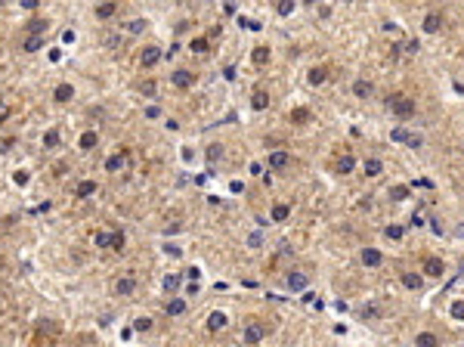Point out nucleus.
<instances>
[{"mask_svg": "<svg viewBox=\"0 0 464 347\" xmlns=\"http://www.w3.org/2000/svg\"><path fill=\"white\" fill-rule=\"evenodd\" d=\"M47 28H50V22H47V19H31L28 25H25V31H28V35H44Z\"/></svg>", "mask_w": 464, "mask_h": 347, "instance_id": "b1692460", "label": "nucleus"}, {"mask_svg": "<svg viewBox=\"0 0 464 347\" xmlns=\"http://www.w3.org/2000/svg\"><path fill=\"white\" fill-rule=\"evenodd\" d=\"M381 260H384V255L378 248H365V251H362V264H365V267H381Z\"/></svg>", "mask_w": 464, "mask_h": 347, "instance_id": "4468645a", "label": "nucleus"}, {"mask_svg": "<svg viewBox=\"0 0 464 347\" xmlns=\"http://www.w3.org/2000/svg\"><path fill=\"white\" fill-rule=\"evenodd\" d=\"M285 282H288V289H291V292H303L309 279H307V273H288V279H285Z\"/></svg>", "mask_w": 464, "mask_h": 347, "instance_id": "f8f14e48", "label": "nucleus"}, {"mask_svg": "<svg viewBox=\"0 0 464 347\" xmlns=\"http://www.w3.org/2000/svg\"><path fill=\"white\" fill-rule=\"evenodd\" d=\"M390 140H393V143H406V146H412V149H421V146H424V140H421L418 133H409L406 128H396V130L390 133Z\"/></svg>", "mask_w": 464, "mask_h": 347, "instance_id": "7ed1b4c3", "label": "nucleus"}, {"mask_svg": "<svg viewBox=\"0 0 464 347\" xmlns=\"http://www.w3.org/2000/svg\"><path fill=\"white\" fill-rule=\"evenodd\" d=\"M108 248H112V251H124V233H121V230L112 233V242H108Z\"/></svg>", "mask_w": 464, "mask_h": 347, "instance_id": "f704fd0d", "label": "nucleus"}, {"mask_svg": "<svg viewBox=\"0 0 464 347\" xmlns=\"http://www.w3.org/2000/svg\"><path fill=\"white\" fill-rule=\"evenodd\" d=\"M186 276H189V282H198V276H201V270H198V267H192V270H186Z\"/></svg>", "mask_w": 464, "mask_h": 347, "instance_id": "a18cd8bd", "label": "nucleus"}, {"mask_svg": "<svg viewBox=\"0 0 464 347\" xmlns=\"http://www.w3.org/2000/svg\"><path fill=\"white\" fill-rule=\"evenodd\" d=\"M387 106L393 109L396 118H412V115H415V99L402 96V93H393V96L387 99Z\"/></svg>", "mask_w": 464, "mask_h": 347, "instance_id": "f257e3e1", "label": "nucleus"}, {"mask_svg": "<svg viewBox=\"0 0 464 347\" xmlns=\"http://www.w3.org/2000/svg\"><path fill=\"white\" fill-rule=\"evenodd\" d=\"M384 236H387V239H402V226H387Z\"/></svg>", "mask_w": 464, "mask_h": 347, "instance_id": "a19ab883", "label": "nucleus"}, {"mask_svg": "<svg viewBox=\"0 0 464 347\" xmlns=\"http://www.w3.org/2000/svg\"><path fill=\"white\" fill-rule=\"evenodd\" d=\"M40 47H44V35H28V37H25V44H22L25 53H37Z\"/></svg>", "mask_w": 464, "mask_h": 347, "instance_id": "aec40b11", "label": "nucleus"}, {"mask_svg": "<svg viewBox=\"0 0 464 347\" xmlns=\"http://www.w3.org/2000/svg\"><path fill=\"white\" fill-rule=\"evenodd\" d=\"M133 329H137V332H149V329H152V319H149V316H139L137 323H133Z\"/></svg>", "mask_w": 464, "mask_h": 347, "instance_id": "4c0bfd02", "label": "nucleus"}, {"mask_svg": "<svg viewBox=\"0 0 464 347\" xmlns=\"http://www.w3.org/2000/svg\"><path fill=\"white\" fill-rule=\"evenodd\" d=\"M406 53H418V40H409V44H406Z\"/></svg>", "mask_w": 464, "mask_h": 347, "instance_id": "09e8293b", "label": "nucleus"}, {"mask_svg": "<svg viewBox=\"0 0 464 347\" xmlns=\"http://www.w3.org/2000/svg\"><path fill=\"white\" fill-rule=\"evenodd\" d=\"M146 25H149L146 19H133V22H127V31L130 35H139V31H146Z\"/></svg>", "mask_w": 464, "mask_h": 347, "instance_id": "e433bc0d", "label": "nucleus"}, {"mask_svg": "<svg viewBox=\"0 0 464 347\" xmlns=\"http://www.w3.org/2000/svg\"><path fill=\"white\" fill-rule=\"evenodd\" d=\"M207 47H210L207 37H192V40H189V50H192V53H207Z\"/></svg>", "mask_w": 464, "mask_h": 347, "instance_id": "c756f323", "label": "nucleus"}, {"mask_svg": "<svg viewBox=\"0 0 464 347\" xmlns=\"http://www.w3.org/2000/svg\"><path fill=\"white\" fill-rule=\"evenodd\" d=\"M108 242H112V233H105V230H99L93 236V245H96V248H108Z\"/></svg>", "mask_w": 464, "mask_h": 347, "instance_id": "72a5a7b5", "label": "nucleus"}, {"mask_svg": "<svg viewBox=\"0 0 464 347\" xmlns=\"http://www.w3.org/2000/svg\"><path fill=\"white\" fill-rule=\"evenodd\" d=\"M220 155H223V146H210V149H207V158H210V162H214V158H220Z\"/></svg>", "mask_w": 464, "mask_h": 347, "instance_id": "37998d69", "label": "nucleus"}, {"mask_svg": "<svg viewBox=\"0 0 464 347\" xmlns=\"http://www.w3.org/2000/svg\"><path fill=\"white\" fill-rule=\"evenodd\" d=\"M384 171V162L381 158H365V177H378Z\"/></svg>", "mask_w": 464, "mask_h": 347, "instance_id": "a878e982", "label": "nucleus"}, {"mask_svg": "<svg viewBox=\"0 0 464 347\" xmlns=\"http://www.w3.org/2000/svg\"><path fill=\"white\" fill-rule=\"evenodd\" d=\"M139 93H142V96H155V81H142L139 84Z\"/></svg>", "mask_w": 464, "mask_h": 347, "instance_id": "ea45409f", "label": "nucleus"}, {"mask_svg": "<svg viewBox=\"0 0 464 347\" xmlns=\"http://www.w3.org/2000/svg\"><path fill=\"white\" fill-rule=\"evenodd\" d=\"M6 115H10V109H6V103H0V121H3Z\"/></svg>", "mask_w": 464, "mask_h": 347, "instance_id": "3c124183", "label": "nucleus"}, {"mask_svg": "<svg viewBox=\"0 0 464 347\" xmlns=\"http://www.w3.org/2000/svg\"><path fill=\"white\" fill-rule=\"evenodd\" d=\"M0 313H3V301H0Z\"/></svg>", "mask_w": 464, "mask_h": 347, "instance_id": "603ef678", "label": "nucleus"}, {"mask_svg": "<svg viewBox=\"0 0 464 347\" xmlns=\"http://www.w3.org/2000/svg\"><path fill=\"white\" fill-rule=\"evenodd\" d=\"M251 62H254V65H266V62H269V47H254Z\"/></svg>", "mask_w": 464, "mask_h": 347, "instance_id": "cd10ccee", "label": "nucleus"}, {"mask_svg": "<svg viewBox=\"0 0 464 347\" xmlns=\"http://www.w3.org/2000/svg\"><path fill=\"white\" fill-rule=\"evenodd\" d=\"M171 81H173V87H180V90H189L192 84H195V74H192V72H186V69H176V72L171 74Z\"/></svg>", "mask_w": 464, "mask_h": 347, "instance_id": "0eeeda50", "label": "nucleus"}, {"mask_svg": "<svg viewBox=\"0 0 464 347\" xmlns=\"http://www.w3.org/2000/svg\"><path fill=\"white\" fill-rule=\"evenodd\" d=\"M44 146H47V149H56V146H59V130H56V128H50V130L44 133Z\"/></svg>", "mask_w": 464, "mask_h": 347, "instance_id": "2f4dec72", "label": "nucleus"}, {"mask_svg": "<svg viewBox=\"0 0 464 347\" xmlns=\"http://www.w3.org/2000/svg\"><path fill=\"white\" fill-rule=\"evenodd\" d=\"M452 316H455V319H464V304H461V301L452 304Z\"/></svg>", "mask_w": 464, "mask_h": 347, "instance_id": "79ce46f5", "label": "nucleus"}, {"mask_svg": "<svg viewBox=\"0 0 464 347\" xmlns=\"http://www.w3.org/2000/svg\"><path fill=\"white\" fill-rule=\"evenodd\" d=\"M115 13H118V0H103V3L96 6V16H99V19H112Z\"/></svg>", "mask_w": 464, "mask_h": 347, "instance_id": "2eb2a0df", "label": "nucleus"}, {"mask_svg": "<svg viewBox=\"0 0 464 347\" xmlns=\"http://www.w3.org/2000/svg\"><path fill=\"white\" fill-rule=\"evenodd\" d=\"M421 270H424L427 276H443V273H446V264H443L440 257H427V260H424V267H421Z\"/></svg>", "mask_w": 464, "mask_h": 347, "instance_id": "6e6552de", "label": "nucleus"}, {"mask_svg": "<svg viewBox=\"0 0 464 347\" xmlns=\"http://www.w3.org/2000/svg\"><path fill=\"white\" fill-rule=\"evenodd\" d=\"M362 316H365V319H375V316H378V307H365V310H362Z\"/></svg>", "mask_w": 464, "mask_h": 347, "instance_id": "49530a36", "label": "nucleus"}, {"mask_svg": "<svg viewBox=\"0 0 464 347\" xmlns=\"http://www.w3.org/2000/svg\"><path fill=\"white\" fill-rule=\"evenodd\" d=\"M13 180L19 183V186H25V183H28V174H25V171H16V174H13Z\"/></svg>", "mask_w": 464, "mask_h": 347, "instance_id": "c03bdc74", "label": "nucleus"}, {"mask_svg": "<svg viewBox=\"0 0 464 347\" xmlns=\"http://www.w3.org/2000/svg\"><path fill=\"white\" fill-rule=\"evenodd\" d=\"M393 201H402V199H409V186H390V192H387Z\"/></svg>", "mask_w": 464, "mask_h": 347, "instance_id": "7c9ffc66", "label": "nucleus"}, {"mask_svg": "<svg viewBox=\"0 0 464 347\" xmlns=\"http://www.w3.org/2000/svg\"><path fill=\"white\" fill-rule=\"evenodd\" d=\"M399 279H402V285H406V289H412V292L421 289V276H418V273H399Z\"/></svg>", "mask_w": 464, "mask_h": 347, "instance_id": "bb28decb", "label": "nucleus"}, {"mask_svg": "<svg viewBox=\"0 0 464 347\" xmlns=\"http://www.w3.org/2000/svg\"><path fill=\"white\" fill-rule=\"evenodd\" d=\"M124 158H127V152H121V155H112V158H105V171H118V167L124 164Z\"/></svg>", "mask_w": 464, "mask_h": 347, "instance_id": "473e14b6", "label": "nucleus"}, {"mask_svg": "<svg viewBox=\"0 0 464 347\" xmlns=\"http://www.w3.org/2000/svg\"><path fill=\"white\" fill-rule=\"evenodd\" d=\"M266 106H269V93L266 90H254V93H251V109H254V112H263Z\"/></svg>", "mask_w": 464, "mask_h": 347, "instance_id": "9b49d317", "label": "nucleus"}, {"mask_svg": "<svg viewBox=\"0 0 464 347\" xmlns=\"http://www.w3.org/2000/svg\"><path fill=\"white\" fill-rule=\"evenodd\" d=\"M96 143H99V137H96V130H87V133H81L78 146H81L84 152H90V149H96Z\"/></svg>", "mask_w": 464, "mask_h": 347, "instance_id": "412c9836", "label": "nucleus"}, {"mask_svg": "<svg viewBox=\"0 0 464 347\" xmlns=\"http://www.w3.org/2000/svg\"><path fill=\"white\" fill-rule=\"evenodd\" d=\"M164 313L167 316H180V313H186V301L183 298H171L164 304Z\"/></svg>", "mask_w": 464, "mask_h": 347, "instance_id": "f3484780", "label": "nucleus"}, {"mask_svg": "<svg viewBox=\"0 0 464 347\" xmlns=\"http://www.w3.org/2000/svg\"><path fill=\"white\" fill-rule=\"evenodd\" d=\"M263 335H266V326L263 323H257V319H251V323H244V344H260L263 341Z\"/></svg>", "mask_w": 464, "mask_h": 347, "instance_id": "f03ea898", "label": "nucleus"}, {"mask_svg": "<svg viewBox=\"0 0 464 347\" xmlns=\"http://www.w3.org/2000/svg\"><path fill=\"white\" fill-rule=\"evenodd\" d=\"M291 124H307L309 121V109H291Z\"/></svg>", "mask_w": 464, "mask_h": 347, "instance_id": "c85d7f7f", "label": "nucleus"}, {"mask_svg": "<svg viewBox=\"0 0 464 347\" xmlns=\"http://www.w3.org/2000/svg\"><path fill=\"white\" fill-rule=\"evenodd\" d=\"M207 329H210V332H220V329H226V313H220V310L210 313V316H207Z\"/></svg>", "mask_w": 464, "mask_h": 347, "instance_id": "4be33fe9", "label": "nucleus"}, {"mask_svg": "<svg viewBox=\"0 0 464 347\" xmlns=\"http://www.w3.org/2000/svg\"><path fill=\"white\" fill-rule=\"evenodd\" d=\"M176 289H180V276H176V273H167V276H164V292H176Z\"/></svg>", "mask_w": 464, "mask_h": 347, "instance_id": "c9c22d12", "label": "nucleus"}, {"mask_svg": "<svg viewBox=\"0 0 464 347\" xmlns=\"http://www.w3.org/2000/svg\"><path fill=\"white\" fill-rule=\"evenodd\" d=\"M22 6H25V10H34V6H37V0H22Z\"/></svg>", "mask_w": 464, "mask_h": 347, "instance_id": "8fccbe9b", "label": "nucleus"}, {"mask_svg": "<svg viewBox=\"0 0 464 347\" xmlns=\"http://www.w3.org/2000/svg\"><path fill=\"white\" fill-rule=\"evenodd\" d=\"M93 192H96V180H81L78 186H74V196L78 199H90Z\"/></svg>", "mask_w": 464, "mask_h": 347, "instance_id": "dca6fc26", "label": "nucleus"}, {"mask_svg": "<svg viewBox=\"0 0 464 347\" xmlns=\"http://www.w3.org/2000/svg\"><path fill=\"white\" fill-rule=\"evenodd\" d=\"M266 164L273 167V171H285V167L291 164V155H288V152H285V149H275L273 155L266 158Z\"/></svg>", "mask_w": 464, "mask_h": 347, "instance_id": "423d86ee", "label": "nucleus"}, {"mask_svg": "<svg viewBox=\"0 0 464 347\" xmlns=\"http://www.w3.org/2000/svg\"><path fill=\"white\" fill-rule=\"evenodd\" d=\"M440 28H443V16L440 13H427L424 16V31H427V35H436Z\"/></svg>", "mask_w": 464, "mask_h": 347, "instance_id": "9d476101", "label": "nucleus"}, {"mask_svg": "<svg viewBox=\"0 0 464 347\" xmlns=\"http://www.w3.org/2000/svg\"><path fill=\"white\" fill-rule=\"evenodd\" d=\"M112 292L118 294V298H127V294L137 292V279H133V276H121V279H115Z\"/></svg>", "mask_w": 464, "mask_h": 347, "instance_id": "20e7f679", "label": "nucleus"}, {"mask_svg": "<svg viewBox=\"0 0 464 347\" xmlns=\"http://www.w3.org/2000/svg\"><path fill=\"white\" fill-rule=\"evenodd\" d=\"M415 347H440V338L433 332H421V335H415Z\"/></svg>", "mask_w": 464, "mask_h": 347, "instance_id": "6ab92c4d", "label": "nucleus"}, {"mask_svg": "<svg viewBox=\"0 0 464 347\" xmlns=\"http://www.w3.org/2000/svg\"><path fill=\"white\" fill-rule=\"evenodd\" d=\"M158 62H161V50L158 47H142V53H139L142 69H152V65H158Z\"/></svg>", "mask_w": 464, "mask_h": 347, "instance_id": "39448f33", "label": "nucleus"}, {"mask_svg": "<svg viewBox=\"0 0 464 347\" xmlns=\"http://www.w3.org/2000/svg\"><path fill=\"white\" fill-rule=\"evenodd\" d=\"M325 78H328V69H325V65H313V69H309V74H307V81L313 84V87L325 84Z\"/></svg>", "mask_w": 464, "mask_h": 347, "instance_id": "ddd939ff", "label": "nucleus"}, {"mask_svg": "<svg viewBox=\"0 0 464 347\" xmlns=\"http://www.w3.org/2000/svg\"><path fill=\"white\" fill-rule=\"evenodd\" d=\"M158 115H161V112H158V106H149L146 109V118H158Z\"/></svg>", "mask_w": 464, "mask_h": 347, "instance_id": "de8ad7c7", "label": "nucleus"}, {"mask_svg": "<svg viewBox=\"0 0 464 347\" xmlns=\"http://www.w3.org/2000/svg\"><path fill=\"white\" fill-rule=\"evenodd\" d=\"M71 96H74V87H71V84H59V87L53 90V99H56V103H69Z\"/></svg>", "mask_w": 464, "mask_h": 347, "instance_id": "a211bd4d", "label": "nucleus"}, {"mask_svg": "<svg viewBox=\"0 0 464 347\" xmlns=\"http://www.w3.org/2000/svg\"><path fill=\"white\" fill-rule=\"evenodd\" d=\"M291 217V205H273V223H282V220H288Z\"/></svg>", "mask_w": 464, "mask_h": 347, "instance_id": "5701e85b", "label": "nucleus"}, {"mask_svg": "<svg viewBox=\"0 0 464 347\" xmlns=\"http://www.w3.org/2000/svg\"><path fill=\"white\" fill-rule=\"evenodd\" d=\"M353 167H356V158H353V155H341V158H337V174H353Z\"/></svg>", "mask_w": 464, "mask_h": 347, "instance_id": "393cba45", "label": "nucleus"}, {"mask_svg": "<svg viewBox=\"0 0 464 347\" xmlns=\"http://www.w3.org/2000/svg\"><path fill=\"white\" fill-rule=\"evenodd\" d=\"M275 10H278V16H288V13L294 10V0H278V6H275Z\"/></svg>", "mask_w": 464, "mask_h": 347, "instance_id": "58836bf2", "label": "nucleus"}, {"mask_svg": "<svg viewBox=\"0 0 464 347\" xmlns=\"http://www.w3.org/2000/svg\"><path fill=\"white\" fill-rule=\"evenodd\" d=\"M0 3H3V0H0Z\"/></svg>", "mask_w": 464, "mask_h": 347, "instance_id": "864d4df0", "label": "nucleus"}, {"mask_svg": "<svg viewBox=\"0 0 464 347\" xmlns=\"http://www.w3.org/2000/svg\"><path fill=\"white\" fill-rule=\"evenodd\" d=\"M371 93H375L371 81H362V78H359V81H353V96H356V99H368Z\"/></svg>", "mask_w": 464, "mask_h": 347, "instance_id": "1a4fd4ad", "label": "nucleus"}]
</instances>
